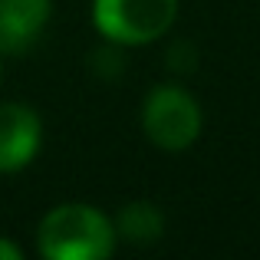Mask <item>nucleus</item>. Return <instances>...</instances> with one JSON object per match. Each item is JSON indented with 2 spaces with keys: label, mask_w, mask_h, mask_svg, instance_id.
Segmentation results:
<instances>
[{
  "label": "nucleus",
  "mask_w": 260,
  "mask_h": 260,
  "mask_svg": "<svg viewBox=\"0 0 260 260\" xmlns=\"http://www.w3.org/2000/svg\"><path fill=\"white\" fill-rule=\"evenodd\" d=\"M37 244L50 260H102L115 250V228L89 204H59L40 221Z\"/></svg>",
  "instance_id": "f257e3e1"
},
{
  "label": "nucleus",
  "mask_w": 260,
  "mask_h": 260,
  "mask_svg": "<svg viewBox=\"0 0 260 260\" xmlns=\"http://www.w3.org/2000/svg\"><path fill=\"white\" fill-rule=\"evenodd\" d=\"M178 0H92V23L106 40L142 46L175 23Z\"/></svg>",
  "instance_id": "f03ea898"
},
{
  "label": "nucleus",
  "mask_w": 260,
  "mask_h": 260,
  "mask_svg": "<svg viewBox=\"0 0 260 260\" xmlns=\"http://www.w3.org/2000/svg\"><path fill=\"white\" fill-rule=\"evenodd\" d=\"M142 128L165 152H184L201 132V109L181 86H158L145 95Z\"/></svg>",
  "instance_id": "7ed1b4c3"
},
{
  "label": "nucleus",
  "mask_w": 260,
  "mask_h": 260,
  "mask_svg": "<svg viewBox=\"0 0 260 260\" xmlns=\"http://www.w3.org/2000/svg\"><path fill=\"white\" fill-rule=\"evenodd\" d=\"M43 128L40 115L23 102H4L0 106V172L10 175L26 168L40 152Z\"/></svg>",
  "instance_id": "20e7f679"
},
{
  "label": "nucleus",
  "mask_w": 260,
  "mask_h": 260,
  "mask_svg": "<svg viewBox=\"0 0 260 260\" xmlns=\"http://www.w3.org/2000/svg\"><path fill=\"white\" fill-rule=\"evenodd\" d=\"M50 20V0H0V53H26Z\"/></svg>",
  "instance_id": "39448f33"
},
{
  "label": "nucleus",
  "mask_w": 260,
  "mask_h": 260,
  "mask_svg": "<svg viewBox=\"0 0 260 260\" xmlns=\"http://www.w3.org/2000/svg\"><path fill=\"white\" fill-rule=\"evenodd\" d=\"M112 228H115V237H125L128 244H155L165 231V217L155 204L132 201L119 211V221Z\"/></svg>",
  "instance_id": "423d86ee"
},
{
  "label": "nucleus",
  "mask_w": 260,
  "mask_h": 260,
  "mask_svg": "<svg viewBox=\"0 0 260 260\" xmlns=\"http://www.w3.org/2000/svg\"><path fill=\"white\" fill-rule=\"evenodd\" d=\"M0 260H20V250L10 241H4V237H0Z\"/></svg>",
  "instance_id": "0eeeda50"
}]
</instances>
